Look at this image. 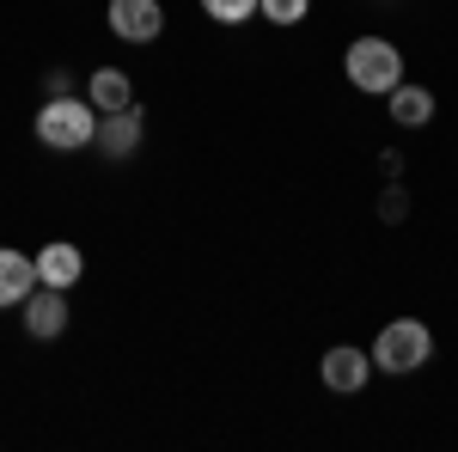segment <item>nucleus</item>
Returning a JSON list of instances; mask_svg holds the SVG:
<instances>
[{
  "mask_svg": "<svg viewBox=\"0 0 458 452\" xmlns=\"http://www.w3.org/2000/svg\"><path fill=\"white\" fill-rule=\"evenodd\" d=\"M37 141L43 147H55V153H73V147H92L98 141V110L92 98H49V105L37 110Z\"/></svg>",
  "mask_w": 458,
  "mask_h": 452,
  "instance_id": "obj_1",
  "label": "nucleus"
},
{
  "mask_svg": "<svg viewBox=\"0 0 458 452\" xmlns=\"http://www.w3.org/2000/svg\"><path fill=\"white\" fill-rule=\"evenodd\" d=\"M343 73H349L354 92H391L403 80V55H397V43H386V37H354L349 55H343Z\"/></svg>",
  "mask_w": 458,
  "mask_h": 452,
  "instance_id": "obj_2",
  "label": "nucleus"
},
{
  "mask_svg": "<svg viewBox=\"0 0 458 452\" xmlns=\"http://www.w3.org/2000/svg\"><path fill=\"white\" fill-rule=\"evenodd\" d=\"M428 354H434L428 324L391 318L386 330H379V343H373V367H379V373H416V367H428Z\"/></svg>",
  "mask_w": 458,
  "mask_h": 452,
  "instance_id": "obj_3",
  "label": "nucleus"
},
{
  "mask_svg": "<svg viewBox=\"0 0 458 452\" xmlns=\"http://www.w3.org/2000/svg\"><path fill=\"white\" fill-rule=\"evenodd\" d=\"M19 312H25V330H31L37 343H55V337L68 330V287H43V281H37Z\"/></svg>",
  "mask_w": 458,
  "mask_h": 452,
  "instance_id": "obj_4",
  "label": "nucleus"
},
{
  "mask_svg": "<svg viewBox=\"0 0 458 452\" xmlns=\"http://www.w3.org/2000/svg\"><path fill=\"white\" fill-rule=\"evenodd\" d=\"M110 31L123 43H153L165 31V6L159 0H110Z\"/></svg>",
  "mask_w": 458,
  "mask_h": 452,
  "instance_id": "obj_5",
  "label": "nucleus"
},
{
  "mask_svg": "<svg viewBox=\"0 0 458 452\" xmlns=\"http://www.w3.org/2000/svg\"><path fill=\"white\" fill-rule=\"evenodd\" d=\"M141 135H147V123H141V105H123V110H110V116H98V153L105 159H129L135 147H141Z\"/></svg>",
  "mask_w": 458,
  "mask_h": 452,
  "instance_id": "obj_6",
  "label": "nucleus"
},
{
  "mask_svg": "<svg viewBox=\"0 0 458 452\" xmlns=\"http://www.w3.org/2000/svg\"><path fill=\"white\" fill-rule=\"evenodd\" d=\"M318 373H324V385H330V391H360V385L373 380V354H360V348L336 343L324 361H318Z\"/></svg>",
  "mask_w": 458,
  "mask_h": 452,
  "instance_id": "obj_7",
  "label": "nucleus"
},
{
  "mask_svg": "<svg viewBox=\"0 0 458 452\" xmlns=\"http://www.w3.org/2000/svg\"><path fill=\"white\" fill-rule=\"evenodd\" d=\"M37 287V257L0 244V306H25V294Z\"/></svg>",
  "mask_w": 458,
  "mask_h": 452,
  "instance_id": "obj_8",
  "label": "nucleus"
},
{
  "mask_svg": "<svg viewBox=\"0 0 458 452\" xmlns=\"http://www.w3.org/2000/svg\"><path fill=\"white\" fill-rule=\"evenodd\" d=\"M80 269H86L80 244H43V251H37V281H43V287H73Z\"/></svg>",
  "mask_w": 458,
  "mask_h": 452,
  "instance_id": "obj_9",
  "label": "nucleus"
},
{
  "mask_svg": "<svg viewBox=\"0 0 458 452\" xmlns=\"http://www.w3.org/2000/svg\"><path fill=\"white\" fill-rule=\"evenodd\" d=\"M386 98H391V123H397V129H428V123H434V92H428V86H403V80H397Z\"/></svg>",
  "mask_w": 458,
  "mask_h": 452,
  "instance_id": "obj_10",
  "label": "nucleus"
},
{
  "mask_svg": "<svg viewBox=\"0 0 458 452\" xmlns=\"http://www.w3.org/2000/svg\"><path fill=\"white\" fill-rule=\"evenodd\" d=\"M86 98H92L98 116H110V110L135 105V86H129V73H123V68H98L92 80H86Z\"/></svg>",
  "mask_w": 458,
  "mask_h": 452,
  "instance_id": "obj_11",
  "label": "nucleus"
},
{
  "mask_svg": "<svg viewBox=\"0 0 458 452\" xmlns=\"http://www.w3.org/2000/svg\"><path fill=\"white\" fill-rule=\"evenodd\" d=\"M257 6L263 0H202V13L214 25H245V19H257Z\"/></svg>",
  "mask_w": 458,
  "mask_h": 452,
  "instance_id": "obj_12",
  "label": "nucleus"
},
{
  "mask_svg": "<svg viewBox=\"0 0 458 452\" xmlns=\"http://www.w3.org/2000/svg\"><path fill=\"white\" fill-rule=\"evenodd\" d=\"M257 13H263V19H269V25H300V19H306V13H312V0H263V6H257Z\"/></svg>",
  "mask_w": 458,
  "mask_h": 452,
  "instance_id": "obj_13",
  "label": "nucleus"
},
{
  "mask_svg": "<svg viewBox=\"0 0 458 452\" xmlns=\"http://www.w3.org/2000/svg\"><path fill=\"white\" fill-rule=\"evenodd\" d=\"M43 86H49V98H68V92H73V73L68 68H49V80H43Z\"/></svg>",
  "mask_w": 458,
  "mask_h": 452,
  "instance_id": "obj_14",
  "label": "nucleus"
}]
</instances>
